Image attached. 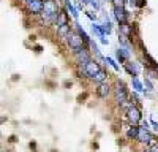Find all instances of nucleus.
<instances>
[{
    "label": "nucleus",
    "mask_w": 158,
    "mask_h": 152,
    "mask_svg": "<svg viewBox=\"0 0 158 152\" xmlns=\"http://www.w3.org/2000/svg\"><path fill=\"white\" fill-rule=\"evenodd\" d=\"M101 27H103L104 33H111V22H109V21H104Z\"/></svg>",
    "instance_id": "nucleus-19"
},
{
    "label": "nucleus",
    "mask_w": 158,
    "mask_h": 152,
    "mask_svg": "<svg viewBox=\"0 0 158 152\" xmlns=\"http://www.w3.org/2000/svg\"><path fill=\"white\" fill-rule=\"evenodd\" d=\"M152 135L149 133V129H147V127L146 125H144V127H141V129H139V133H138V141H141V143H146V144H149L150 141H152Z\"/></svg>",
    "instance_id": "nucleus-6"
},
{
    "label": "nucleus",
    "mask_w": 158,
    "mask_h": 152,
    "mask_svg": "<svg viewBox=\"0 0 158 152\" xmlns=\"http://www.w3.org/2000/svg\"><path fill=\"white\" fill-rule=\"evenodd\" d=\"M27 8H29L30 13H33V15H38V13L43 11L44 2H43V0H30V2H27Z\"/></svg>",
    "instance_id": "nucleus-5"
},
{
    "label": "nucleus",
    "mask_w": 158,
    "mask_h": 152,
    "mask_svg": "<svg viewBox=\"0 0 158 152\" xmlns=\"http://www.w3.org/2000/svg\"><path fill=\"white\" fill-rule=\"evenodd\" d=\"M131 86H133V89H135L136 92H142V91H144L142 84L139 82V79L136 78V76H133V78H131Z\"/></svg>",
    "instance_id": "nucleus-15"
},
{
    "label": "nucleus",
    "mask_w": 158,
    "mask_h": 152,
    "mask_svg": "<svg viewBox=\"0 0 158 152\" xmlns=\"http://www.w3.org/2000/svg\"><path fill=\"white\" fill-rule=\"evenodd\" d=\"M127 116H128V120L136 125L138 122H141V111L136 108V106H130L128 111H127Z\"/></svg>",
    "instance_id": "nucleus-4"
},
{
    "label": "nucleus",
    "mask_w": 158,
    "mask_h": 152,
    "mask_svg": "<svg viewBox=\"0 0 158 152\" xmlns=\"http://www.w3.org/2000/svg\"><path fill=\"white\" fill-rule=\"evenodd\" d=\"M117 57H118V60H120V62H125L127 59H130V51L127 48H118Z\"/></svg>",
    "instance_id": "nucleus-12"
},
{
    "label": "nucleus",
    "mask_w": 158,
    "mask_h": 152,
    "mask_svg": "<svg viewBox=\"0 0 158 152\" xmlns=\"http://www.w3.org/2000/svg\"><path fill=\"white\" fill-rule=\"evenodd\" d=\"M90 46H92V51H94V53H95V54H97L98 57H101V56H100V51H98V48H97V44L90 41Z\"/></svg>",
    "instance_id": "nucleus-22"
},
{
    "label": "nucleus",
    "mask_w": 158,
    "mask_h": 152,
    "mask_svg": "<svg viewBox=\"0 0 158 152\" xmlns=\"http://www.w3.org/2000/svg\"><path fill=\"white\" fill-rule=\"evenodd\" d=\"M67 38H68V46L73 51H77V49L84 48V40H82V36L79 33H70Z\"/></svg>",
    "instance_id": "nucleus-1"
},
{
    "label": "nucleus",
    "mask_w": 158,
    "mask_h": 152,
    "mask_svg": "<svg viewBox=\"0 0 158 152\" xmlns=\"http://www.w3.org/2000/svg\"><path fill=\"white\" fill-rule=\"evenodd\" d=\"M92 79H94L97 84H101V82H104V79H106V73H104L103 70H100V71H98V73H97Z\"/></svg>",
    "instance_id": "nucleus-14"
},
{
    "label": "nucleus",
    "mask_w": 158,
    "mask_h": 152,
    "mask_svg": "<svg viewBox=\"0 0 158 152\" xmlns=\"http://www.w3.org/2000/svg\"><path fill=\"white\" fill-rule=\"evenodd\" d=\"M120 33L125 35V36H130V35H131V29H130V25H128L127 22H123V24L120 25Z\"/></svg>",
    "instance_id": "nucleus-16"
},
{
    "label": "nucleus",
    "mask_w": 158,
    "mask_h": 152,
    "mask_svg": "<svg viewBox=\"0 0 158 152\" xmlns=\"http://www.w3.org/2000/svg\"><path fill=\"white\" fill-rule=\"evenodd\" d=\"M74 54H76V60L81 63V65H85V63L90 60V56H89V53L84 49V48H81V49H77V51H74Z\"/></svg>",
    "instance_id": "nucleus-7"
},
{
    "label": "nucleus",
    "mask_w": 158,
    "mask_h": 152,
    "mask_svg": "<svg viewBox=\"0 0 158 152\" xmlns=\"http://www.w3.org/2000/svg\"><path fill=\"white\" fill-rule=\"evenodd\" d=\"M25 2H30V0H25Z\"/></svg>",
    "instance_id": "nucleus-26"
},
{
    "label": "nucleus",
    "mask_w": 158,
    "mask_h": 152,
    "mask_svg": "<svg viewBox=\"0 0 158 152\" xmlns=\"http://www.w3.org/2000/svg\"><path fill=\"white\" fill-rule=\"evenodd\" d=\"M76 32L82 36V40H84V43H85V44H90V38H89V35L82 30V27H81L79 24H76Z\"/></svg>",
    "instance_id": "nucleus-13"
},
{
    "label": "nucleus",
    "mask_w": 158,
    "mask_h": 152,
    "mask_svg": "<svg viewBox=\"0 0 158 152\" xmlns=\"http://www.w3.org/2000/svg\"><path fill=\"white\" fill-rule=\"evenodd\" d=\"M138 133H139V127H131L127 132V136L128 138H138Z\"/></svg>",
    "instance_id": "nucleus-17"
},
{
    "label": "nucleus",
    "mask_w": 158,
    "mask_h": 152,
    "mask_svg": "<svg viewBox=\"0 0 158 152\" xmlns=\"http://www.w3.org/2000/svg\"><path fill=\"white\" fill-rule=\"evenodd\" d=\"M57 32H59V35L60 36H63V38H67L68 35H70V25L65 22V24H60V25H57Z\"/></svg>",
    "instance_id": "nucleus-10"
},
{
    "label": "nucleus",
    "mask_w": 158,
    "mask_h": 152,
    "mask_svg": "<svg viewBox=\"0 0 158 152\" xmlns=\"http://www.w3.org/2000/svg\"><path fill=\"white\" fill-rule=\"evenodd\" d=\"M138 6H144V0H138Z\"/></svg>",
    "instance_id": "nucleus-25"
},
{
    "label": "nucleus",
    "mask_w": 158,
    "mask_h": 152,
    "mask_svg": "<svg viewBox=\"0 0 158 152\" xmlns=\"http://www.w3.org/2000/svg\"><path fill=\"white\" fill-rule=\"evenodd\" d=\"M67 22V18H65V13H60L59 15V18H57V25H60V24H65Z\"/></svg>",
    "instance_id": "nucleus-20"
},
{
    "label": "nucleus",
    "mask_w": 158,
    "mask_h": 152,
    "mask_svg": "<svg viewBox=\"0 0 158 152\" xmlns=\"http://www.w3.org/2000/svg\"><path fill=\"white\" fill-rule=\"evenodd\" d=\"M114 15H115V19L120 22V24H123L127 21V13H125L123 6H115L114 8Z\"/></svg>",
    "instance_id": "nucleus-8"
},
{
    "label": "nucleus",
    "mask_w": 158,
    "mask_h": 152,
    "mask_svg": "<svg viewBox=\"0 0 158 152\" xmlns=\"http://www.w3.org/2000/svg\"><path fill=\"white\" fill-rule=\"evenodd\" d=\"M146 87L149 89V91H153V84H152V81L147 79V78H146Z\"/></svg>",
    "instance_id": "nucleus-23"
},
{
    "label": "nucleus",
    "mask_w": 158,
    "mask_h": 152,
    "mask_svg": "<svg viewBox=\"0 0 158 152\" xmlns=\"http://www.w3.org/2000/svg\"><path fill=\"white\" fill-rule=\"evenodd\" d=\"M101 68H100V65L97 62H94V60H89L85 65H84V73L89 76V78H94V76L100 71Z\"/></svg>",
    "instance_id": "nucleus-3"
},
{
    "label": "nucleus",
    "mask_w": 158,
    "mask_h": 152,
    "mask_svg": "<svg viewBox=\"0 0 158 152\" xmlns=\"http://www.w3.org/2000/svg\"><path fill=\"white\" fill-rule=\"evenodd\" d=\"M125 70H127L131 76H138V74H139V67L136 65V63H133V62H127V63H125Z\"/></svg>",
    "instance_id": "nucleus-9"
},
{
    "label": "nucleus",
    "mask_w": 158,
    "mask_h": 152,
    "mask_svg": "<svg viewBox=\"0 0 158 152\" xmlns=\"http://www.w3.org/2000/svg\"><path fill=\"white\" fill-rule=\"evenodd\" d=\"M101 98H104V97H108L109 95V86L106 84V82H101V84H98V92H97Z\"/></svg>",
    "instance_id": "nucleus-11"
},
{
    "label": "nucleus",
    "mask_w": 158,
    "mask_h": 152,
    "mask_svg": "<svg viewBox=\"0 0 158 152\" xmlns=\"http://www.w3.org/2000/svg\"><path fill=\"white\" fill-rule=\"evenodd\" d=\"M65 5H67L68 11L71 13V16H73L74 19H77V16H79V15H77V10H76V8H74V6H73V5H71L70 2H65Z\"/></svg>",
    "instance_id": "nucleus-18"
},
{
    "label": "nucleus",
    "mask_w": 158,
    "mask_h": 152,
    "mask_svg": "<svg viewBox=\"0 0 158 152\" xmlns=\"http://www.w3.org/2000/svg\"><path fill=\"white\" fill-rule=\"evenodd\" d=\"M112 3H114V8L115 6H123V0H112Z\"/></svg>",
    "instance_id": "nucleus-24"
},
{
    "label": "nucleus",
    "mask_w": 158,
    "mask_h": 152,
    "mask_svg": "<svg viewBox=\"0 0 158 152\" xmlns=\"http://www.w3.org/2000/svg\"><path fill=\"white\" fill-rule=\"evenodd\" d=\"M106 62L109 63V65H111V67H112L114 70H118V65H117V63H115V62H114V60H112L111 57H106Z\"/></svg>",
    "instance_id": "nucleus-21"
},
{
    "label": "nucleus",
    "mask_w": 158,
    "mask_h": 152,
    "mask_svg": "<svg viewBox=\"0 0 158 152\" xmlns=\"http://www.w3.org/2000/svg\"><path fill=\"white\" fill-rule=\"evenodd\" d=\"M115 100H117V103H118V105L127 103V91H125L123 82H120V81L117 82V89H115Z\"/></svg>",
    "instance_id": "nucleus-2"
}]
</instances>
